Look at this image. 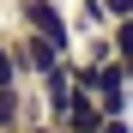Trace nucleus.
<instances>
[{"mask_svg":"<svg viewBox=\"0 0 133 133\" xmlns=\"http://www.w3.org/2000/svg\"><path fill=\"white\" fill-rule=\"evenodd\" d=\"M12 30H36L49 36L61 55H79V30H73V12L61 6V0H12Z\"/></svg>","mask_w":133,"mask_h":133,"instance_id":"1","label":"nucleus"},{"mask_svg":"<svg viewBox=\"0 0 133 133\" xmlns=\"http://www.w3.org/2000/svg\"><path fill=\"white\" fill-rule=\"evenodd\" d=\"M12 49H18V61H24V79H30V85H36L42 73H55V66L66 61L55 42H49V36H36V30H12Z\"/></svg>","mask_w":133,"mask_h":133,"instance_id":"2","label":"nucleus"},{"mask_svg":"<svg viewBox=\"0 0 133 133\" xmlns=\"http://www.w3.org/2000/svg\"><path fill=\"white\" fill-rule=\"evenodd\" d=\"M97 127H103V103H97L91 91H73L66 109L55 115V133H97Z\"/></svg>","mask_w":133,"mask_h":133,"instance_id":"3","label":"nucleus"},{"mask_svg":"<svg viewBox=\"0 0 133 133\" xmlns=\"http://www.w3.org/2000/svg\"><path fill=\"white\" fill-rule=\"evenodd\" d=\"M30 115H36V109L24 97V85H0V127H6V133H24Z\"/></svg>","mask_w":133,"mask_h":133,"instance_id":"4","label":"nucleus"},{"mask_svg":"<svg viewBox=\"0 0 133 133\" xmlns=\"http://www.w3.org/2000/svg\"><path fill=\"white\" fill-rule=\"evenodd\" d=\"M0 85H30L24 79V61H18V49H12V30L0 36Z\"/></svg>","mask_w":133,"mask_h":133,"instance_id":"5","label":"nucleus"},{"mask_svg":"<svg viewBox=\"0 0 133 133\" xmlns=\"http://www.w3.org/2000/svg\"><path fill=\"white\" fill-rule=\"evenodd\" d=\"M103 36H109V55L115 61H133V18H115Z\"/></svg>","mask_w":133,"mask_h":133,"instance_id":"6","label":"nucleus"},{"mask_svg":"<svg viewBox=\"0 0 133 133\" xmlns=\"http://www.w3.org/2000/svg\"><path fill=\"white\" fill-rule=\"evenodd\" d=\"M103 12H109V24L115 18H133V0H103Z\"/></svg>","mask_w":133,"mask_h":133,"instance_id":"7","label":"nucleus"},{"mask_svg":"<svg viewBox=\"0 0 133 133\" xmlns=\"http://www.w3.org/2000/svg\"><path fill=\"white\" fill-rule=\"evenodd\" d=\"M97 133H133V121H127V115H103V127H97Z\"/></svg>","mask_w":133,"mask_h":133,"instance_id":"8","label":"nucleus"},{"mask_svg":"<svg viewBox=\"0 0 133 133\" xmlns=\"http://www.w3.org/2000/svg\"><path fill=\"white\" fill-rule=\"evenodd\" d=\"M6 30H12V18H6V12H0V36H6Z\"/></svg>","mask_w":133,"mask_h":133,"instance_id":"9","label":"nucleus"},{"mask_svg":"<svg viewBox=\"0 0 133 133\" xmlns=\"http://www.w3.org/2000/svg\"><path fill=\"white\" fill-rule=\"evenodd\" d=\"M127 85H133V61H127Z\"/></svg>","mask_w":133,"mask_h":133,"instance_id":"10","label":"nucleus"}]
</instances>
